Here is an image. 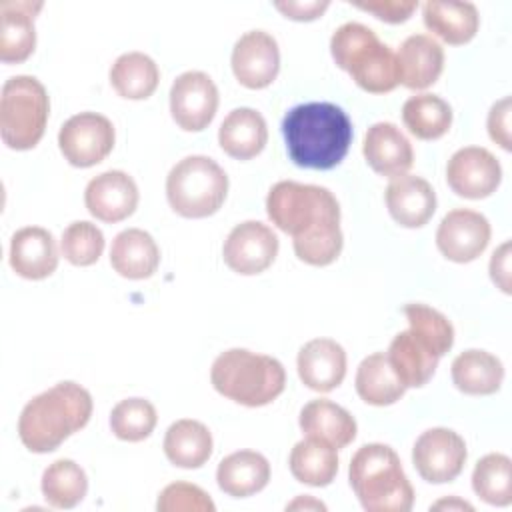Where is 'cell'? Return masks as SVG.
Returning a JSON list of instances; mask_svg holds the SVG:
<instances>
[{"instance_id":"obj_1","label":"cell","mask_w":512,"mask_h":512,"mask_svg":"<svg viewBox=\"0 0 512 512\" xmlns=\"http://www.w3.org/2000/svg\"><path fill=\"white\" fill-rule=\"evenodd\" d=\"M290 160L300 168L330 170L348 154L352 122L332 102H306L290 108L282 120Z\"/></svg>"},{"instance_id":"obj_2","label":"cell","mask_w":512,"mask_h":512,"mask_svg":"<svg viewBox=\"0 0 512 512\" xmlns=\"http://www.w3.org/2000/svg\"><path fill=\"white\" fill-rule=\"evenodd\" d=\"M92 396L76 382H58L40 392L20 412V442L36 454L56 450L66 438L82 430L92 416Z\"/></svg>"},{"instance_id":"obj_3","label":"cell","mask_w":512,"mask_h":512,"mask_svg":"<svg viewBox=\"0 0 512 512\" xmlns=\"http://www.w3.org/2000/svg\"><path fill=\"white\" fill-rule=\"evenodd\" d=\"M348 478L366 512H408L414 504V488L388 444L360 446L350 460Z\"/></svg>"},{"instance_id":"obj_4","label":"cell","mask_w":512,"mask_h":512,"mask_svg":"<svg viewBox=\"0 0 512 512\" xmlns=\"http://www.w3.org/2000/svg\"><path fill=\"white\" fill-rule=\"evenodd\" d=\"M210 382L224 398L256 408L276 400L286 386V370L280 360L246 348H230L216 356Z\"/></svg>"},{"instance_id":"obj_5","label":"cell","mask_w":512,"mask_h":512,"mask_svg":"<svg viewBox=\"0 0 512 512\" xmlns=\"http://www.w3.org/2000/svg\"><path fill=\"white\" fill-rule=\"evenodd\" d=\"M330 54L336 66L370 94H386L400 84L396 54L360 22H346L334 30Z\"/></svg>"},{"instance_id":"obj_6","label":"cell","mask_w":512,"mask_h":512,"mask_svg":"<svg viewBox=\"0 0 512 512\" xmlns=\"http://www.w3.org/2000/svg\"><path fill=\"white\" fill-rule=\"evenodd\" d=\"M266 214L292 240L340 226V204L336 196L324 186L294 180H280L270 188Z\"/></svg>"},{"instance_id":"obj_7","label":"cell","mask_w":512,"mask_h":512,"mask_svg":"<svg viewBox=\"0 0 512 512\" xmlns=\"http://www.w3.org/2000/svg\"><path fill=\"white\" fill-rule=\"evenodd\" d=\"M228 194V176L208 156L192 154L178 160L166 176V198L170 208L184 218H206L216 214Z\"/></svg>"},{"instance_id":"obj_8","label":"cell","mask_w":512,"mask_h":512,"mask_svg":"<svg viewBox=\"0 0 512 512\" xmlns=\"http://www.w3.org/2000/svg\"><path fill=\"white\" fill-rule=\"evenodd\" d=\"M50 98L44 84L28 74L12 76L0 94V136L12 150L34 148L46 130Z\"/></svg>"},{"instance_id":"obj_9","label":"cell","mask_w":512,"mask_h":512,"mask_svg":"<svg viewBox=\"0 0 512 512\" xmlns=\"http://www.w3.org/2000/svg\"><path fill=\"white\" fill-rule=\"evenodd\" d=\"M116 132L112 122L98 112L70 116L58 132V148L68 164L90 168L100 164L114 148Z\"/></svg>"},{"instance_id":"obj_10","label":"cell","mask_w":512,"mask_h":512,"mask_svg":"<svg viewBox=\"0 0 512 512\" xmlns=\"http://www.w3.org/2000/svg\"><path fill=\"white\" fill-rule=\"evenodd\" d=\"M466 442L450 428H428L412 446V464L430 484L452 482L466 464Z\"/></svg>"},{"instance_id":"obj_11","label":"cell","mask_w":512,"mask_h":512,"mask_svg":"<svg viewBox=\"0 0 512 512\" xmlns=\"http://www.w3.org/2000/svg\"><path fill=\"white\" fill-rule=\"evenodd\" d=\"M278 248V236L268 224L246 220L230 230L222 246V256L226 266L236 274L254 276L276 260Z\"/></svg>"},{"instance_id":"obj_12","label":"cell","mask_w":512,"mask_h":512,"mask_svg":"<svg viewBox=\"0 0 512 512\" xmlns=\"http://www.w3.org/2000/svg\"><path fill=\"white\" fill-rule=\"evenodd\" d=\"M218 88L214 80L200 70L182 72L170 88V114L186 132L204 130L218 110Z\"/></svg>"},{"instance_id":"obj_13","label":"cell","mask_w":512,"mask_h":512,"mask_svg":"<svg viewBox=\"0 0 512 512\" xmlns=\"http://www.w3.org/2000/svg\"><path fill=\"white\" fill-rule=\"evenodd\" d=\"M490 236L492 228L484 214L470 208H454L438 224L436 246L444 258L466 264L486 250Z\"/></svg>"},{"instance_id":"obj_14","label":"cell","mask_w":512,"mask_h":512,"mask_svg":"<svg viewBox=\"0 0 512 512\" xmlns=\"http://www.w3.org/2000/svg\"><path fill=\"white\" fill-rule=\"evenodd\" d=\"M446 182L462 198L480 200L496 192L502 182L498 158L482 146L456 150L446 164Z\"/></svg>"},{"instance_id":"obj_15","label":"cell","mask_w":512,"mask_h":512,"mask_svg":"<svg viewBox=\"0 0 512 512\" xmlns=\"http://www.w3.org/2000/svg\"><path fill=\"white\" fill-rule=\"evenodd\" d=\"M230 64L242 86L250 90L270 86L280 72V50L276 38L266 30L244 32L232 48Z\"/></svg>"},{"instance_id":"obj_16","label":"cell","mask_w":512,"mask_h":512,"mask_svg":"<svg viewBox=\"0 0 512 512\" xmlns=\"http://www.w3.org/2000/svg\"><path fill=\"white\" fill-rule=\"evenodd\" d=\"M138 186L124 170H106L94 176L84 190L86 210L102 222L114 224L134 214L138 206Z\"/></svg>"},{"instance_id":"obj_17","label":"cell","mask_w":512,"mask_h":512,"mask_svg":"<svg viewBox=\"0 0 512 512\" xmlns=\"http://www.w3.org/2000/svg\"><path fill=\"white\" fill-rule=\"evenodd\" d=\"M58 246L50 230L24 226L10 238V266L26 280L48 278L58 266Z\"/></svg>"},{"instance_id":"obj_18","label":"cell","mask_w":512,"mask_h":512,"mask_svg":"<svg viewBox=\"0 0 512 512\" xmlns=\"http://www.w3.org/2000/svg\"><path fill=\"white\" fill-rule=\"evenodd\" d=\"M386 358L406 388H420L428 384L438 366V352L414 328L398 332L386 352Z\"/></svg>"},{"instance_id":"obj_19","label":"cell","mask_w":512,"mask_h":512,"mask_svg":"<svg viewBox=\"0 0 512 512\" xmlns=\"http://www.w3.org/2000/svg\"><path fill=\"white\" fill-rule=\"evenodd\" d=\"M362 154L374 172L388 178L406 174L414 164L410 140L392 122H376L366 130Z\"/></svg>"},{"instance_id":"obj_20","label":"cell","mask_w":512,"mask_h":512,"mask_svg":"<svg viewBox=\"0 0 512 512\" xmlns=\"http://www.w3.org/2000/svg\"><path fill=\"white\" fill-rule=\"evenodd\" d=\"M390 216L404 228L424 226L436 212V192L428 180L414 174L392 178L384 192Z\"/></svg>"},{"instance_id":"obj_21","label":"cell","mask_w":512,"mask_h":512,"mask_svg":"<svg viewBox=\"0 0 512 512\" xmlns=\"http://www.w3.org/2000/svg\"><path fill=\"white\" fill-rule=\"evenodd\" d=\"M300 380L316 392L338 388L346 376V352L332 338L308 340L296 358Z\"/></svg>"},{"instance_id":"obj_22","label":"cell","mask_w":512,"mask_h":512,"mask_svg":"<svg viewBox=\"0 0 512 512\" xmlns=\"http://www.w3.org/2000/svg\"><path fill=\"white\" fill-rule=\"evenodd\" d=\"M396 64L402 86L424 90L432 86L444 70V48L428 34H412L400 44Z\"/></svg>"},{"instance_id":"obj_23","label":"cell","mask_w":512,"mask_h":512,"mask_svg":"<svg viewBox=\"0 0 512 512\" xmlns=\"http://www.w3.org/2000/svg\"><path fill=\"white\" fill-rule=\"evenodd\" d=\"M42 2L2 0L0 2V60L6 64L24 62L36 46L34 16Z\"/></svg>"},{"instance_id":"obj_24","label":"cell","mask_w":512,"mask_h":512,"mask_svg":"<svg viewBox=\"0 0 512 512\" xmlns=\"http://www.w3.org/2000/svg\"><path fill=\"white\" fill-rule=\"evenodd\" d=\"M160 264V248L152 234L140 228L118 232L110 246V266L124 278H150Z\"/></svg>"},{"instance_id":"obj_25","label":"cell","mask_w":512,"mask_h":512,"mask_svg":"<svg viewBox=\"0 0 512 512\" xmlns=\"http://www.w3.org/2000/svg\"><path fill=\"white\" fill-rule=\"evenodd\" d=\"M298 422L304 436L328 442L336 450L346 448L358 430L354 416L328 398H316L304 404Z\"/></svg>"},{"instance_id":"obj_26","label":"cell","mask_w":512,"mask_h":512,"mask_svg":"<svg viewBox=\"0 0 512 512\" xmlns=\"http://www.w3.org/2000/svg\"><path fill=\"white\" fill-rule=\"evenodd\" d=\"M268 142V126L264 116L248 106L234 108L222 120L218 128V144L220 148L236 158L250 160L258 156Z\"/></svg>"},{"instance_id":"obj_27","label":"cell","mask_w":512,"mask_h":512,"mask_svg":"<svg viewBox=\"0 0 512 512\" xmlns=\"http://www.w3.org/2000/svg\"><path fill=\"white\" fill-rule=\"evenodd\" d=\"M424 26L452 46L470 42L480 26L478 8L472 2L428 0L422 4Z\"/></svg>"},{"instance_id":"obj_28","label":"cell","mask_w":512,"mask_h":512,"mask_svg":"<svg viewBox=\"0 0 512 512\" xmlns=\"http://www.w3.org/2000/svg\"><path fill=\"white\" fill-rule=\"evenodd\" d=\"M270 464L256 450H238L224 456L216 468L220 490L232 498H246L266 488Z\"/></svg>"},{"instance_id":"obj_29","label":"cell","mask_w":512,"mask_h":512,"mask_svg":"<svg viewBox=\"0 0 512 512\" xmlns=\"http://www.w3.org/2000/svg\"><path fill=\"white\" fill-rule=\"evenodd\" d=\"M450 372L454 386L470 396H490L500 390L504 380L500 358L478 348L460 352L452 360Z\"/></svg>"},{"instance_id":"obj_30","label":"cell","mask_w":512,"mask_h":512,"mask_svg":"<svg viewBox=\"0 0 512 512\" xmlns=\"http://www.w3.org/2000/svg\"><path fill=\"white\" fill-rule=\"evenodd\" d=\"M212 434L206 424L182 418L168 426L164 434V454L178 468H200L212 456Z\"/></svg>"},{"instance_id":"obj_31","label":"cell","mask_w":512,"mask_h":512,"mask_svg":"<svg viewBox=\"0 0 512 512\" xmlns=\"http://www.w3.org/2000/svg\"><path fill=\"white\" fill-rule=\"evenodd\" d=\"M354 384L358 396L370 406H390L406 392V386L394 374L386 352L368 354L358 364Z\"/></svg>"},{"instance_id":"obj_32","label":"cell","mask_w":512,"mask_h":512,"mask_svg":"<svg viewBox=\"0 0 512 512\" xmlns=\"http://www.w3.org/2000/svg\"><path fill=\"white\" fill-rule=\"evenodd\" d=\"M288 464L292 476L298 482L322 488L336 478L338 454L336 448L328 442L306 436L304 440L294 444Z\"/></svg>"},{"instance_id":"obj_33","label":"cell","mask_w":512,"mask_h":512,"mask_svg":"<svg viewBox=\"0 0 512 512\" xmlns=\"http://www.w3.org/2000/svg\"><path fill=\"white\" fill-rule=\"evenodd\" d=\"M160 82L156 62L144 52L120 54L110 68V84L126 100H144L154 94Z\"/></svg>"},{"instance_id":"obj_34","label":"cell","mask_w":512,"mask_h":512,"mask_svg":"<svg viewBox=\"0 0 512 512\" xmlns=\"http://www.w3.org/2000/svg\"><path fill=\"white\" fill-rule=\"evenodd\" d=\"M402 122L412 136L420 140H436L450 130L452 108L436 94H416L404 102Z\"/></svg>"},{"instance_id":"obj_35","label":"cell","mask_w":512,"mask_h":512,"mask_svg":"<svg viewBox=\"0 0 512 512\" xmlns=\"http://www.w3.org/2000/svg\"><path fill=\"white\" fill-rule=\"evenodd\" d=\"M42 496L52 508H74L88 492L86 472L70 458L54 460L42 474Z\"/></svg>"},{"instance_id":"obj_36","label":"cell","mask_w":512,"mask_h":512,"mask_svg":"<svg viewBox=\"0 0 512 512\" xmlns=\"http://www.w3.org/2000/svg\"><path fill=\"white\" fill-rule=\"evenodd\" d=\"M472 488L480 500L492 506L512 502V462L506 454L490 452L482 456L472 472Z\"/></svg>"},{"instance_id":"obj_37","label":"cell","mask_w":512,"mask_h":512,"mask_svg":"<svg viewBox=\"0 0 512 512\" xmlns=\"http://www.w3.org/2000/svg\"><path fill=\"white\" fill-rule=\"evenodd\" d=\"M158 414L146 398L120 400L110 412V428L116 438L124 442H140L156 428Z\"/></svg>"},{"instance_id":"obj_38","label":"cell","mask_w":512,"mask_h":512,"mask_svg":"<svg viewBox=\"0 0 512 512\" xmlns=\"http://www.w3.org/2000/svg\"><path fill=\"white\" fill-rule=\"evenodd\" d=\"M60 250L70 264L92 266L104 252V234L96 224L88 220H76L64 228Z\"/></svg>"},{"instance_id":"obj_39","label":"cell","mask_w":512,"mask_h":512,"mask_svg":"<svg viewBox=\"0 0 512 512\" xmlns=\"http://www.w3.org/2000/svg\"><path fill=\"white\" fill-rule=\"evenodd\" d=\"M404 316L410 324V328H414L416 332H420L438 352V356L442 358L454 344V326L450 324V320L438 312L436 308H430L426 304H406L404 306Z\"/></svg>"},{"instance_id":"obj_40","label":"cell","mask_w":512,"mask_h":512,"mask_svg":"<svg viewBox=\"0 0 512 512\" xmlns=\"http://www.w3.org/2000/svg\"><path fill=\"white\" fill-rule=\"evenodd\" d=\"M294 252L296 256L310 266H328L332 264L344 246V236L340 226L330 228V230H322L304 238H294Z\"/></svg>"},{"instance_id":"obj_41","label":"cell","mask_w":512,"mask_h":512,"mask_svg":"<svg viewBox=\"0 0 512 512\" xmlns=\"http://www.w3.org/2000/svg\"><path fill=\"white\" fill-rule=\"evenodd\" d=\"M158 512H214L208 492L190 482H172L158 494Z\"/></svg>"},{"instance_id":"obj_42","label":"cell","mask_w":512,"mask_h":512,"mask_svg":"<svg viewBox=\"0 0 512 512\" xmlns=\"http://www.w3.org/2000/svg\"><path fill=\"white\" fill-rule=\"evenodd\" d=\"M352 6L374 14L378 20L388 24L406 22L412 12L418 8L416 0H368V2H352Z\"/></svg>"},{"instance_id":"obj_43","label":"cell","mask_w":512,"mask_h":512,"mask_svg":"<svg viewBox=\"0 0 512 512\" xmlns=\"http://www.w3.org/2000/svg\"><path fill=\"white\" fill-rule=\"evenodd\" d=\"M510 112H512V100L510 96L500 98L498 102L492 104L490 112H488V134L492 138V142H496L500 148L510 150Z\"/></svg>"},{"instance_id":"obj_44","label":"cell","mask_w":512,"mask_h":512,"mask_svg":"<svg viewBox=\"0 0 512 512\" xmlns=\"http://www.w3.org/2000/svg\"><path fill=\"white\" fill-rule=\"evenodd\" d=\"M330 6L328 0H312V2H274V8L280 10L286 18L290 20H298V22H308V20H316L318 16H322V12Z\"/></svg>"},{"instance_id":"obj_45","label":"cell","mask_w":512,"mask_h":512,"mask_svg":"<svg viewBox=\"0 0 512 512\" xmlns=\"http://www.w3.org/2000/svg\"><path fill=\"white\" fill-rule=\"evenodd\" d=\"M490 278L504 292L510 294V242H502L490 258Z\"/></svg>"},{"instance_id":"obj_46","label":"cell","mask_w":512,"mask_h":512,"mask_svg":"<svg viewBox=\"0 0 512 512\" xmlns=\"http://www.w3.org/2000/svg\"><path fill=\"white\" fill-rule=\"evenodd\" d=\"M430 510H474L472 504L452 496V498H444V500H438L430 506Z\"/></svg>"},{"instance_id":"obj_47","label":"cell","mask_w":512,"mask_h":512,"mask_svg":"<svg viewBox=\"0 0 512 512\" xmlns=\"http://www.w3.org/2000/svg\"><path fill=\"white\" fill-rule=\"evenodd\" d=\"M298 508H304V510H308V508H312V510H326V506L322 502H318V500H314L310 496H298L294 502H290L286 506V510H298Z\"/></svg>"}]
</instances>
